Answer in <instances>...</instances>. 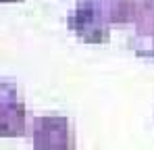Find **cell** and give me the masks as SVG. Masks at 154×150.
Here are the masks:
<instances>
[{
	"instance_id": "cell-1",
	"label": "cell",
	"mask_w": 154,
	"mask_h": 150,
	"mask_svg": "<svg viewBox=\"0 0 154 150\" xmlns=\"http://www.w3.org/2000/svg\"><path fill=\"white\" fill-rule=\"evenodd\" d=\"M33 119L25 102L19 98L15 83H0V133L2 138L33 136Z\"/></svg>"
},
{
	"instance_id": "cell-2",
	"label": "cell",
	"mask_w": 154,
	"mask_h": 150,
	"mask_svg": "<svg viewBox=\"0 0 154 150\" xmlns=\"http://www.w3.org/2000/svg\"><path fill=\"white\" fill-rule=\"evenodd\" d=\"M33 150H75L73 123L63 115H42L33 119Z\"/></svg>"
},
{
	"instance_id": "cell-3",
	"label": "cell",
	"mask_w": 154,
	"mask_h": 150,
	"mask_svg": "<svg viewBox=\"0 0 154 150\" xmlns=\"http://www.w3.org/2000/svg\"><path fill=\"white\" fill-rule=\"evenodd\" d=\"M67 25L79 40L88 44H104L110 40V27L83 0H77V4L67 13Z\"/></svg>"
},
{
	"instance_id": "cell-4",
	"label": "cell",
	"mask_w": 154,
	"mask_h": 150,
	"mask_svg": "<svg viewBox=\"0 0 154 150\" xmlns=\"http://www.w3.org/2000/svg\"><path fill=\"white\" fill-rule=\"evenodd\" d=\"M127 48L142 58H154V31L133 29L127 38Z\"/></svg>"
},
{
	"instance_id": "cell-5",
	"label": "cell",
	"mask_w": 154,
	"mask_h": 150,
	"mask_svg": "<svg viewBox=\"0 0 154 150\" xmlns=\"http://www.w3.org/2000/svg\"><path fill=\"white\" fill-rule=\"evenodd\" d=\"M137 31H154V0H135V23Z\"/></svg>"
},
{
	"instance_id": "cell-6",
	"label": "cell",
	"mask_w": 154,
	"mask_h": 150,
	"mask_svg": "<svg viewBox=\"0 0 154 150\" xmlns=\"http://www.w3.org/2000/svg\"><path fill=\"white\" fill-rule=\"evenodd\" d=\"M2 2H4V4H6V2H19V0H2Z\"/></svg>"
}]
</instances>
